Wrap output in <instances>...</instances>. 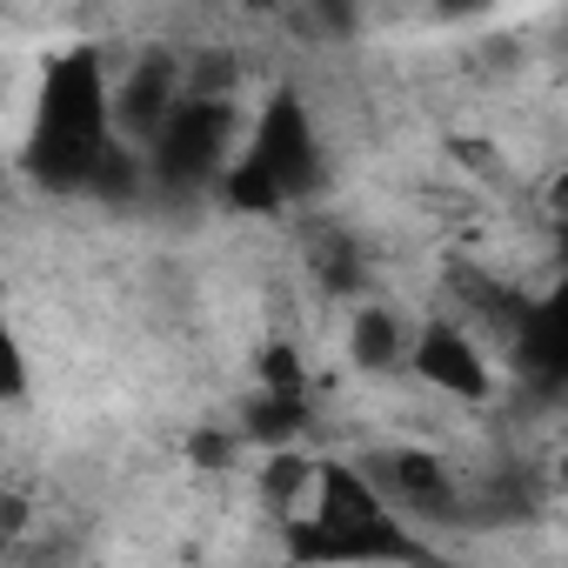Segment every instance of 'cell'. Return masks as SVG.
<instances>
[{"label":"cell","mask_w":568,"mask_h":568,"mask_svg":"<svg viewBox=\"0 0 568 568\" xmlns=\"http://www.w3.org/2000/svg\"><path fill=\"white\" fill-rule=\"evenodd\" d=\"M241 114H234V94H201L187 88L168 121L141 141V168L154 174V187L168 194H201V187H221L234 154H241Z\"/></svg>","instance_id":"obj_4"},{"label":"cell","mask_w":568,"mask_h":568,"mask_svg":"<svg viewBox=\"0 0 568 568\" xmlns=\"http://www.w3.org/2000/svg\"><path fill=\"white\" fill-rule=\"evenodd\" d=\"M515 368L541 388H568V274L555 281L548 295H528V315L508 342Z\"/></svg>","instance_id":"obj_6"},{"label":"cell","mask_w":568,"mask_h":568,"mask_svg":"<svg viewBox=\"0 0 568 568\" xmlns=\"http://www.w3.org/2000/svg\"><path fill=\"white\" fill-rule=\"evenodd\" d=\"M315 14H348V0H308Z\"/></svg>","instance_id":"obj_9"},{"label":"cell","mask_w":568,"mask_h":568,"mask_svg":"<svg viewBox=\"0 0 568 568\" xmlns=\"http://www.w3.org/2000/svg\"><path fill=\"white\" fill-rule=\"evenodd\" d=\"M322 174H328V154H322L315 114H308L295 94H274V101L247 121L241 154H234L221 194H227L241 214H281V207L315 201Z\"/></svg>","instance_id":"obj_3"},{"label":"cell","mask_w":568,"mask_h":568,"mask_svg":"<svg viewBox=\"0 0 568 568\" xmlns=\"http://www.w3.org/2000/svg\"><path fill=\"white\" fill-rule=\"evenodd\" d=\"M21 168L48 194L128 187V174L141 168V148L114 121V81H108V68H101L94 48H68V54L48 61L34 114H28Z\"/></svg>","instance_id":"obj_1"},{"label":"cell","mask_w":568,"mask_h":568,"mask_svg":"<svg viewBox=\"0 0 568 568\" xmlns=\"http://www.w3.org/2000/svg\"><path fill=\"white\" fill-rule=\"evenodd\" d=\"M281 521H288V555H302V561H395V555H422V541L402 528L408 515H395L388 488L375 475H362L355 462H322L315 488Z\"/></svg>","instance_id":"obj_2"},{"label":"cell","mask_w":568,"mask_h":568,"mask_svg":"<svg viewBox=\"0 0 568 568\" xmlns=\"http://www.w3.org/2000/svg\"><path fill=\"white\" fill-rule=\"evenodd\" d=\"M408 375L442 402H488L495 395V355L468 322H422Z\"/></svg>","instance_id":"obj_5"},{"label":"cell","mask_w":568,"mask_h":568,"mask_svg":"<svg viewBox=\"0 0 568 568\" xmlns=\"http://www.w3.org/2000/svg\"><path fill=\"white\" fill-rule=\"evenodd\" d=\"M348 355H355V368H368V375H395V368H408V355H415V328H408L388 302H362L355 322H348Z\"/></svg>","instance_id":"obj_7"},{"label":"cell","mask_w":568,"mask_h":568,"mask_svg":"<svg viewBox=\"0 0 568 568\" xmlns=\"http://www.w3.org/2000/svg\"><path fill=\"white\" fill-rule=\"evenodd\" d=\"M428 8H435L442 21H468V14H481V8H495V0H428Z\"/></svg>","instance_id":"obj_8"}]
</instances>
